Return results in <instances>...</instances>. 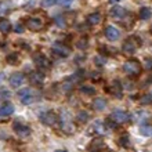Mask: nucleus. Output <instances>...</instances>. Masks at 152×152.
<instances>
[{
    "label": "nucleus",
    "mask_w": 152,
    "mask_h": 152,
    "mask_svg": "<svg viewBox=\"0 0 152 152\" xmlns=\"http://www.w3.org/2000/svg\"><path fill=\"white\" fill-rule=\"evenodd\" d=\"M123 72L129 76H138L141 73V65L137 60H127L123 64Z\"/></svg>",
    "instance_id": "1"
},
{
    "label": "nucleus",
    "mask_w": 152,
    "mask_h": 152,
    "mask_svg": "<svg viewBox=\"0 0 152 152\" xmlns=\"http://www.w3.org/2000/svg\"><path fill=\"white\" fill-rule=\"evenodd\" d=\"M33 62L36 64V66L40 71H47V69L51 68V62L44 54H40V53H35L33 54Z\"/></svg>",
    "instance_id": "2"
},
{
    "label": "nucleus",
    "mask_w": 152,
    "mask_h": 152,
    "mask_svg": "<svg viewBox=\"0 0 152 152\" xmlns=\"http://www.w3.org/2000/svg\"><path fill=\"white\" fill-rule=\"evenodd\" d=\"M18 97H20V100L22 104L28 105V104H32L33 101H36V93L33 91L32 88H22L18 91Z\"/></svg>",
    "instance_id": "3"
},
{
    "label": "nucleus",
    "mask_w": 152,
    "mask_h": 152,
    "mask_svg": "<svg viewBox=\"0 0 152 152\" xmlns=\"http://www.w3.org/2000/svg\"><path fill=\"white\" fill-rule=\"evenodd\" d=\"M105 91L111 94L112 97H115V98H122V96H123V87H122L119 80H113L112 83L105 88Z\"/></svg>",
    "instance_id": "4"
},
{
    "label": "nucleus",
    "mask_w": 152,
    "mask_h": 152,
    "mask_svg": "<svg viewBox=\"0 0 152 152\" xmlns=\"http://www.w3.org/2000/svg\"><path fill=\"white\" fill-rule=\"evenodd\" d=\"M25 26L31 31H42V29L46 26V22H44L42 18H36V17H32V18H28L25 21Z\"/></svg>",
    "instance_id": "5"
},
{
    "label": "nucleus",
    "mask_w": 152,
    "mask_h": 152,
    "mask_svg": "<svg viewBox=\"0 0 152 152\" xmlns=\"http://www.w3.org/2000/svg\"><path fill=\"white\" fill-rule=\"evenodd\" d=\"M108 120L109 122H112L115 126H118V124L126 123V122L129 120V115L126 112H123V111H115V112H112L111 115H109Z\"/></svg>",
    "instance_id": "6"
},
{
    "label": "nucleus",
    "mask_w": 152,
    "mask_h": 152,
    "mask_svg": "<svg viewBox=\"0 0 152 152\" xmlns=\"http://www.w3.org/2000/svg\"><path fill=\"white\" fill-rule=\"evenodd\" d=\"M111 17H112L113 20L119 21V22L123 24V21L126 20V18H130V14L126 11V8L116 6V7H112V10H111Z\"/></svg>",
    "instance_id": "7"
},
{
    "label": "nucleus",
    "mask_w": 152,
    "mask_h": 152,
    "mask_svg": "<svg viewBox=\"0 0 152 152\" xmlns=\"http://www.w3.org/2000/svg\"><path fill=\"white\" fill-rule=\"evenodd\" d=\"M53 51L60 57H68L71 54V47L62 43V42H56L53 44Z\"/></svg>",
    "instance_id": "8"
},
{
    "label": "nucleus",
    "mask_w": 152,
    "mask_h": 152,
    "mask_svg": "<svg viewBox=\"0 0 152 152\" xmlns=\"http://www.w3.org/2000/svg\"><path fill=\"white\" fill-rule=\"evenodd\" d=\"M136 40L137 39H134V37H130V39L126 40V42L122 44V51L127 53V54H134L137 47L141 44V42H136Z\"/></svg>",
    "instance_id": "9"
},
{
    "label": "nucleus",
    "mask_w": 152,
    "mask_h": 152,
    "mask_svg": "<svg viewBox=\"0 0 152 152\" xmlns=\"http://www.w3.org/2000/svg\"><path fill=\"white\" fill-rule=\"evenodd\" d=\"M40 120H42L46 126H56L57 122H58V116L54 112H46L40 116Z\"/></svg>",
    "instance_id": "10"
},
{
    "label": "nucleus",
    "mask_w": 152,
    "mask_h": 152,
    "mask_svg": "<svg viewBox=\"0 0 152 152\" xmlns=\"http://www.w3.org/2000/svg\"><path fill=\"white\" fill-rule=\"evenodd\" d=\"M28 80L31 82V84H33V86H40V84L44 82V75L42 72L33 71V72L29 73Z\"/></svg>",
    "instance_id": "11"
},
{
    "label": "nucleus",
    "mask_w": 152,
    "mask_h": 152,
    "mask_svg": "<svg viewBox=\"0 0 152 152\" xmlns=\"http://www.w3.org/2000/svg\"><path fill=\"white\" fill-rule=\"evenodd\" d=\"M104 33H105V36H107V39H108V40H118V39H119V36H120L119 29L115 28V26H112V25L105 26Z\"/></svg>",
    "instance_id": "12"
},
{
    "label": "nucleus",
    "mask_w": 152,
    "mask_h": 152,
    "mask_svg": "<svg viewBox=\"0 0 152 152\" xmlns=\"http://www.w3.org/2000/svg\"><path fill=\"white\" fill-rule=\"evenodd\" d=\"M14 132L18 137L21 138H25V137H28L31 134V129L28 126H25V124H21V123H14Z\"/></svg>",
    "instance_id": "13"
},
{
    "label": "nucleus",
    "mask_w": 152,
    "mask_h": 152,
    "mask_svg": "<svg viewBox=\"0 0 152 152\" xmlns=\"http://www.w3.org/2000/svg\"><path fill=\"white\" fill-rule=\"evenodd\" d=\"M24 75L22 73H20V72H15V73H12L11 76H10V79H8V82H10V86L11 87H14V88H17V87H20L21 84L24 83Z\"/></svg>",
    "instance_id": "14"
},
{
    "label": "nucleus",
    "mask_w": 152,
    "mask_h": 152,
    "mask_svg": "<svg viewBox=\"0 0 152 152\" xmlns=\"http://www.w3.org/2000/svg\"><path fill=\"white\" fill-rule=\"evenodd\" d=\"M104 149V141L101 138H94L88 145V152H101Z\"/></svg>",
    "instance_id": "15"
},
{
    "label": "nucleus",
    "mask_w": 152,
    "mask_h": 152,
    "mask_svg": "<svg viewBox=\"0 0 152 152\" xmlns=\"http://www.w3.org/2000/svg\"><path fill=\"white\" fill-rule=\"evenodd\" d=\"M101 20H102V17H101L100 12H93V14H90V15H87V24L91 25V26H96V25H98L101 22Z\"/></svg>",
    "instance_id": "16"
},
{
    "label": "nucleus",
    "mask_w": 152,
    "mask_h": 152,
    "mask_svg": "<svg viewBox=\"0 0 152 152\" xmlns=\"http://www.w3.org/2000/svg\"><path fill=\"white\" fill-rule=\"evenodd\" d=\"M14 113V105L10 102H6L0 107V116H10Z\"/></svg>",
    "instance_id": "17"
},
{
    "label": "nucleus",
    "mask_w": 152,
    "mask_h": 152,
    "mask_svg": "<svg viewBox=\"0 0 152 152\" xmlns=\"http://www.w3.org/2000/svg\"><path fill=\"white\" fill-rule=\"evenodd\" d=\"M11 31V24L7 18H0V33L3 35H7L8 32Z\"/></svg>",
    "instance_id": "18"
},
{
    "label": "nucleus",
    "mask_w": 152,
    "mask_h": 152,
    "mask_svg": "<svg viewBox=\"0 0 152 152\" xmlns=\"http://www.w3.org/2000/svg\"><path fill=\"white\" fill-rule=\"evenodd\" d=\"M93 108L96 109V111H104L107 108V101L104 98H96V100L93 101Z\"/></svg>",
    "instance_id": "19"
},
{
    "label": "nucleus",
    "mask_w": 152,
    "mask_h": 152,
    "mask_svg": "<svg viewBox=\"0 0 152 152\" xmlns=\"http://www.w3.org/2000/svg\"><path fill=\"white\" fill-rule=\"evenodd\" d=\"M151 15H152V10L149 7H142L140 10V12H138V17H140V20H142V21L151 18Z\"/></svg>",
    "instance_id": "20"
},
{
    "label": "nucleus",
    "mask_w": 152,
    "mask_h": 152,
    "mask_svg": "<svg viewBox=\"0 0 152 152\" xmlns=\"http://www.w3.org/2000/svg\"><path fill=\"white\" fill-rule=\"evenodd\" d=\"M79 91L82 94H84V96H94L96 94V88L91 87V86H82L79 88Z\"/></svg>",
    "instance_id": "21"
},
{
    "label": "nucleus",
    "mask_w": 152,
    "mask_h": 152,
    "mask_svg": "<svg viewBox=\"0 0 152 152\" xmlns=\"http://www.w3.org/2000/svg\"><path fill=\"white\" fill-rule=\"evenodd\" d=\"M98 50H100V53L102 54V56H107V57L113 56V54H115V48L108 47V46H100Z\"/></svg>",
    "instance_id": "22"
},
{
    "label": "nucleus",
    "mask_w": 152,
    "mask_h": 152,
    "mask_svg": "<svg viewBox=\"0 0 152 152\" xmlns=\"http://www.w3.org/2000/svg\"><path fill=\"white\" fill-rule=\"evenodd\" d=\"M140 104L141 105H152V91L147 93L140 98Z\"/></svg>",
    "instance_id": "23"
},
{
    "label": "nucleus",
    "mask_w": 152,
    "mask_h": 152,
    "mask_svg": "<svg viewBox=\"0 0 152 152\" xmlns=\"http://www.w3.org/2000/svg\"><path fill=\"white\" fill-rule=\"evenodd\" d=\"M76 118H77V120H79L80 123H86V122L90 119V115H88V112H86V111H79L77 115H76Z\"/></svg>",
    "instance_id": "24"
},
{
    "label": "nucleus",
    "mask_w": 152,
    "mask_h": 152,
    "mask_svg": "<svg viewBox=\"0 0 152 152\" xmlns=\"http://www.w3.org/2000/svg\"><path fill=\"white\" fill-rule=\"evenodd\" d=\"M11 97V93L8 91L6 87H0V101H7L10 100Z\"/></svg>",
    "instance_id": "25"
},
{
    "label": "nucleus",
    "mask_w": 152,
    "mask_h": 152,
    "mask_svg": "<svg viewBox=\"0 0 152 152\" xmlns=\"http://www.w3.org/2000/svg\"><path fill=\"white\" fill-rule=\"evenodd\" d=\"M119 144L122 145V147H129V144H130V138H129V134H122V137L119 138Z\"/></svg>",
    "instance_id": "26"
},
{
    "label": "nucleus",
    "mask_w": 152,
    "mask_h": 152,
    "mask_svg": "<svg viewBox=\"0 0 152 152\" xmlns=\"http://www.w3.org/2000/svg\"><path fill=\"white\" fill-rule=\"evenodd\" d=\"M54 22H56L60 28H65L66 26V22H65V18L62 15H57L56 18H54Z\"/></svg>",
    "instance_id": "27"
},
{
    "label": "nucleus",
    "mask_w": 152,
    "mask_h": 152,
    "mask_svg": "<svg viewBox=\"0 0 152 152\" xmlns=\"http://www.w3.org/2000/svg\"><path fill=\"white\" fill-rule=\"evenodd\" d=\"M76 44H77V47H79L80 50H83V48L87 47V39H86V37H82Z\"/></svg>",
    "instance_id": "28"
},
{
    "label": "nucleus",
    "mask_w": 152,
    "mask_h": 152,
    "mask_svg": "<svg viewBox=\"0 0 152 152\" xmlns=\"http://www.w3.org/2000/svg\"><path fill=\"white\" fill-rule=\"evenodd\" d=\"M141 134H144V136H151L152 134V127L149 126H144V127H141Z\"/></svg>",
    "instance_id": "29"
},
{
    "label": "nucleus",
    "mask_w": 152,
    "mask_h": 152,
    "mask_svg": "<svg viewBox=\"0 0 152 152\" xmlns=\"http://www.w3.org/2000/svg\"><path fill=\"white\" fill-rule=\"evenodd\" d=\"M57 0H42V6L43 7H51L53 4H56Z\"/></svg>",
    "instance_id": "30"
},
{
    "label": "nucleus",
    "mask_w": 152,
    "mask_h": 152,
    "mask_svg": "<svg viewBox=\"0 0 152 152\" xmlns=\"http://www.w3.org/2000/svg\"><path fill=\"white\" fill-rule=\"evenodd\" d=\"M17 61H18V56L17 54H11V56L7 57V62H10V64H15Z\"/></svg>",
    "instance_id": "31"
},
{
    "label": "nucleus",
    "mask_w": 152,
    "mask_h": 152,
    "mask_svg": "<svg viewBox=\"0 0 152 152\" xmlns=\"http://www.w3.org/2000/svg\"><path fill=\"white\" fill-rule=\"evenodd\" d=\"M72 1L73 0H57V3L61 4V6H69Z\"/></svg>",
    "instance_id": "32"
},
{
    "label": "nucleus",
    "mask_w": 152,
    "mask_h": 152,
    "mask_svg": "<svg viewBox=\"0 0 152 152\" xmlns=\"http://www.w3.org/2000/svg\"><path fill=\"white\" fill-rule=\"evenodd\" d=\"M14 31H15L17 33H22V32H24V28H22V25H21V24H17L15 28H14Z\"/></svg>",
    "instance_id": "33"
},
{
    "label": "nucleus",
    "mask_w": 152,
    "mask_h": 152,
    "mask_svg": "<svg viewBox=\"0 0 152 152\" xmlns=\"http://www.w3.org/2000/svg\"><path fill=\"white\" fill-rule=\"evenodd\" d=\"M94 62H96L97 65H104V60H102L101 57H96V58H94Z\"/></svg>",
    "instance_id": "34"
},
{
    "label": "nucleus",
    "mask_w": 152,
    "mask_h": 152,
    "mask_svg": "<svg viewBox=\"0 0 152 152\" xmlns=\"http://www.w3.org/2000/svg\"><path fill=\"white\" fill-rule=\"evenodd\" d=\"M147 68H152V61H147Z\"/></svg>",
    "instance_id": "35"
},
{
    "label": "nucleus",
    "mask_w": 152,
    "mask_h": 152,
    "mask_svg": "<svg viewBox=\"0 0 152 152\" xmlns=\"http://www.w3.org/2000/svg\"><path fill=\"white\" fill-rule=\"evenodd\" d=\"M3 80H4V75H3V73H0V83H1Z\"/></svg>",
    "instance_id": "36"
},
{
    "label": "nucleus",
    "mask_w": 152,
    "mask_h": 152,
    "mask_svg": "<svg viewBox=\"0 0 152 152\" xmlns=\"http://www.w3.org/2000/svg\"><path fill=\"white\" fill-rule=\"evenodd\" d=\"M111 3H119V1H122V0H109Z\"/></svg>",
    "instance_id": "37"
},
{
    "label": "nucleus",
    "mask_w": 152,
    "mask_h": 152,
    "mask_svg": "<svg viewBox=\"0 0 152 152\" xmlns=\"http://www.w3.org/2000/svg\"><path fill=\"white\" fill-rule=\"evenodd\" d=\"M56 152H66L65 149H58V151H56Z\"/></svg>",
    "instance_id": "38"
},
{
    "label": "nucleus",
    "mask_w": 152,
    "mask_h": 152,
    "mask_svg": "<svg viewBox=\"0 0 152 152\" xmlns=\"http://www.w3.org/2000/svg\"><path fill=\"white\" fill-rule=\"evenodd\" d=\"M151 33H152V25H151Z\"/></svg>",
    "instance_id": "39"
},
{
    "label": "nucleus",
    "mask_w": 152,
    "mask_h": 152,
    "mask_svg": "<svg viewBox=\"0 0 152 152\" xmlns=\"http://www.w3.org/2000/svg\"><path fill=\"white\" fill-rule=\"evenodd\" d=\"M108 152H113V151H108Z\"/></svg>",
    "instance_id": "40"
}]
</instances>
